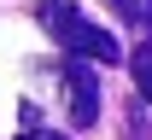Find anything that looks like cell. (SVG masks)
Segmentation results:
<instances>
[{"mask_svg":"<svg viewBox=\"0 0 152 140\" xmlns=\"http://www.w3.org/2000/svg\"><path fill=\"white\" fill-rule=\"evenodd\" d=\"M35 18H41V29H47L70 59H88V64H117V59H123L117 35H105L99 23H88L82 6H70V0H41Z\"/></svg>","mask_w":152,"mask_h":140,"instance_id":"6da1fadb","label":"cell"},{"mask_svg":"<svg viewBox=\"0 0 152 140\" xmlns=\"http://www.w3.org/2000/svg\"><path fill=\"white\" fill-rule=\"evenodd\" d=\"M58 76H64L70 123H76V128H94V123H99V76L88 70V59H64V64H58Z\"/></svg>","mask_w":152,"mask_h":140,"instance_id":"7a4b0ae2","label":"cell"},{"mask_svg":"<svg viewBox=\"0 0 152 140\" xmlns=\"http://www.w3.org/2000/svg\"><path fill=\"white\" fill-rule=\"evenodd\" d=\"M129 76H134V88H140V99L152 105V41H140L129 53Z\"/></svg>","mask_w":152,"mask_h":140,"instance_id":"3957f363","label":"cell"},{"mask_svg":"<svg viewBox=\"0 0 152 140\" xmlns=\"http://www.w3.org/2000/svg\"><path fill=\"white\" fill-rule=\"evenodd\" d=\"M111 12L129 23H152V0H111Z\"/></svg>","mask_w":152,"mask_h":140,"instance_id":"277c9868","label":"cell"},{"mask_svg":"<svg viewBox=\"0 0 152 140\" xmlns=\"http://www.w3.org/2000/svg\"><path fill=\"white\" fill-rule=\"evenodd\" d=\"M18 140H64V134H47V128H23Z\"/></svg>","mask_w":152,"mask_h":140,"instance_id":"5b68a950","label":"cell"}]
</instances>
